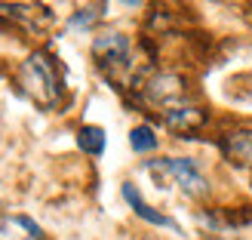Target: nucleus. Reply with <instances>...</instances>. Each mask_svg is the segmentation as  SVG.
<instances>
[{"label": "nucleus", "mask_w": 252, "mask_h": 240, "mask_svg": "<svg viewBox=\"0 0 252 240\" xmlns=\"http://www.w3.org/2000/svg\"><path fill=\"white\" fill-rule=\"evenodd\" d=\"M19 90L31 99L37 108L53 111L62 102V77L56 68V59L49 53H31L16 71Z\"/></svg>", "instance_id": "obj_1"}, {"label": "nucleus", "mask_w": 252, "mask_h": 240, "mask_svg": "<svg viewBox=\"0 0 252 240\" xmlns=\"http://www.w3.org/2000/svg\"><path fill=\"white\" fill-rule=\"evenodd\" d=\"M93 59L111 80H120L123 74H132V43L123 31H105L93 40ZM123 83V80H120Z\"/></svg>", "instance_id": "obj_2"}, {"label": "nucleus", "mask_w": 252, "mask_h": 240, "mask_svg": "<svg viewBox=\"0 0 252 240\" xmlns=\"http://www.w3.org/2000/svg\"><path fill=\"white\" fill-rule=\"evenodd\" d=\"M148 170L154 175H169L175 179V185L182 188L188 197H203L209 191L206 175L197 170V163L191 157H166V160H151Z\"/></svg>", "instance_id": "obj_3"}, {"label": "nucleus", "mask_w": 252, "mask_h": 240, "mask_svg": "<svg viewBox=\"0 0 252 240\" xmlns=\"http://www.w3.org/2000/svg\"><path fill=\"white\" fill-rule=\"evenodd\" d=\"M185 93H188V83L182 74H172V71H160L154 74L151 80L142 83V99L148 105L160 108V114L172 105H182L185 102Z\"/></svg>", "instance_id": "obj_4"}, {"label": "nucleus", "mask_w": 252, "mask_h": 240, "mask_svg": "<svg viewBox=\"0 0 252 240\" xmlns=\"http://www.w3.org/2000/svg\"><path fill=\"white\" fill-rule=\"evenodd\" d=\"M120 194H123V200H126V204L132 206V212H135V216H138V219H145L148 225H157V228H169V231H182L175 219L163 216V212H157L154 206H148L145 200H142V194H138V188H135L132 182H123V185H120Z\"/></svg>", "instance_id": "obj_5"}, {"label": "nucleus", "mask_w": 252, "mask_h": 240, "mask_svg": "<svg viewBox=\"0 0 252 240\" xmlns=\"http://www.w3.org/2000/svg\"><path fill=\"white\" fill-rule=\"evenodd\" d=\"M163 123H166L172 133H197L200 126L206 123V111L182 102V105H172V108L163 111Z\"/></svg>", "instance_id": "obj_6"}, {"label": "nucleus", "mask_w": 252, "mask_h": 240, "mask_svg": "<svg viewBox=\"0 0 252 240\" xmlns=\"http://www.w3.org/2000/svg\"><path fill=\"white\" fill-rule=\"evenodd\" d=\"M0 12L6 19L19 22L22 28H28L34 34H43L49 25H53V16L46 9H37V6H25V3H0Z\"/></svg>", "instance_id": "obj_7"}, {"label": "nucleus", "mask_w": 252, "mask_h": 240, "mask_svg": "<svg viewBox=\"0 0 252 240\" xmlns=\"http://www.w3.org/2000/svg\"><path fill=\"white\" fill-rule=\"evenodd\" d=\"M221 151L224 157L237 167H249L252 163V130H234L221 138Z\"/></svg>", "instance_id": "obj_8"}, {"label": "nucleus", "mask_w": 252, "mask_h": 240, "mask_svg": "<svg viewBox=\"0 0 252 240\" xmlns=\"http://www.w3.org/2000/svg\"><path fill=\"white\" fill-rule=\"evenodd\" d=\"M0 240H43V231L28 216H0Z\"/></svg>", "instance_id": "obj_9"}, {"label": "nucleus", "mask_w": 252, "mask_h": 240, "mask_svg": "<svg viewBox=\"0 0 252 240\" xmlns=\"http://www.w3.org/2000/svg\"><path fill=\"white\" fill-rule=\"evenodd\" d=\"M105 130L102 126H80V133H77V145L83 154H93V157H102V151H105Z\"/></svg>", "instance_id": "obj_10"}, {"label": "nucleus", "mask_w": 252, "mask_h": 240, "mask_svg": "<svg viewBox=\"0 0 252 240\" xmlns=\"http://www.w3.org/2000/svg\"><path fill=\"white\" fill-rule=\"evenodd\" d=\"M129 145H132V151H138V154H148V151L157 148V136H154V130H151L148 123H142V126H135L129 133Z\"/></svg>", "instance_id": "obj_11"}, {"label": "nucleus", "mask_w": 252, "mask_h": 240, "mask_svg": "<svg viewBox=\"0 0 252 240\" xmlns=\"http://www.w3.org/2000/svg\"><path fill=\"white\" fill-rule=\"evenodd\" d=\"M102 3H95V6H83V9H77L71 16V28H93V25L98 22V16H102Z\"/></svg>", "instance_id": "obj_12"}, {"label": "nucleus", "mask_w": 252, "mask_h": 240, "mask_svg": "<svg viewBox=\"0 0 252 240\" xmlns=\"http://www.w3.org/2000/svg\"><path fill=\"white\" fill-rule=\"evenodd\" d=\"M120 6H126V9H138V6H145V0H120Z\"/></svg>", "instance_id": "obj_13"}]
</instances>
